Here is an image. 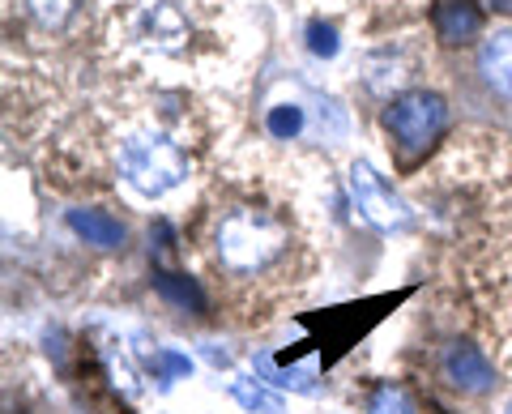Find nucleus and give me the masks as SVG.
<instances>
[{"mask_svg":"<svg viewBox=\"0 0 512 414\" xmlns=\"http://www.w3.org/2000/svg\"><path fill=\"white\" fill-rule=\"evenodd\" d=\"M282 248H286V231L269 214L235 210L222 218V227H218V261L235 269V274L265 269Z\"/></svg>","mask_w":512,"mask_h":414,"instance_id":"f03ea898","label":"nucleus"},{"mask_svg":"<svg viewBox=\"0 0 512 414\" xmlns=\"http://www.w3.org/2000/svg\"><path fill=\"white\" fill-rule=\"evenodd\" d=\"M256 372L269 376V380H274V385H282V389H299V393L312 389V376L303 372V368H278V363H274V350H261V355H256Z\"/></svg>","mask_w":512,"mask_h":414,"instance_id":"9d476101","label":"nucleus"},{"mask_svg":"<svg viewBox=\"0 0 512 414\" xmlns=\"http://www.w3.org/2000/svg\"><path fill=\"white\" fill-rule=\"evenodd\" d=\"M350 197H355L359 214L372 222L376 231H402L410 222V210L402 205V197H393V188L384 184L367 163L350 167Z\"/></svg>","mask_w":512,"mask_h":414,"instance_id":"20e7f679","label":"nucleus"},{"mask_svg":"<svg viewBox=\"0 0 512 414\" xmlns=\"http://www.w3.org/2000/svg\"><path fill=\"white\" fill-rule=\"evenodd\" d=\"M69 227H73V235H82V240L94 248H120L124 244V222L111 218L107 210H94V205L69 210Z\"/></svg>","mask_w":512,"mask_h":414,"instance_id":"6e6552de","label":"nucleus"},{"mask_svg":"<svg viewBox=\"0 0 512 414\" xmlns=\"http://www.w3.org/2000/svg\"><path fill=\"white\" fill-rule=\"evenodd\" d=\"M26 5H30V13L39 18V26H47V30L64 26V18L73 13V0H26Z\"/></svg>","mask_w":512,"mask_h":414,"instance_id":"dca6fc26","label":"nucleus"},{"mask_svg":"<svg viewBox=\"0 0 512 414\" xmlns=\"http://www.w3.org/2000/svg\"><path fill=\"white\" fill-rule=\"evenodd\" d=\"M120 167H124V180L146 197H163L171 193L175 184H184L188 175V158L184 150L167 137H133L120 154Z\"/></svg>","mask_w":512,"mask_h":414,"instance_id":"7ed1b4c3","label":"nucleus"},{"mask_svg":"<svg viewBox=\"0 0 512 414\" xmlns=\"http://www.w3.org/2000/svg\"><path fill=\"white\" fill-rule=\"evenodd\" d=\"M367 410H372V414H419L402 385H380L372 393V402H367Z\"/></svg>","mask_w":512,"mask_h":414,"instance_id":"ddd939ff","label":"nucleus"},{"mask_svg":"<svg viewBox=\"0 0 512 414\" xmlns=\"http://www.w3.org/2000/svg\"><path fill=\"white\" fill-rule=\"evenodd\" d=\"M508 414H512V406H508Z\"/></svg>","mask_w":512,"mask_h":414,"instance_id":"a211bd4d","label":"nucleus"},{"mask_svg":"<svg viewBox=\"0 0 512 414\" xmlns=\"http://www.w3.org/2000/svg\"><path fill=\"white\" fill-rule=\"evenodd\" d=\"M265 129L274 133L278 141H295V137L303 133V107H299V103H278V107H269Z\"/></svg>","mask_w":512,"mask_h":414,"instance_id":"9b49d317","label":"nucleus"},{"mask_svg":"<svg viewBox=\"0 0 512 414\" xmlns=\"http://www.w3.org/2000/svg\"><path fill=\"white\" fill-rule=\"evenodd\" d=\"M150 368L163 376V380H180L192 372V359L180 355V350H154V359H150Z\"/></svg>","mask_w":512,"mask_h":414,"instance_id":"2eb2a0df","label":"nucleus"},{"mask_svg":"<svg viewBox=\"0 0 512 414\" xmlns=\"http://www.w3.org/2000/svg\"><path fill=\"white\" fill-rule=\"evenodd\" d=\"M478 73L500 99H512V30H500L478 47Z\"/></svg>","mask_w":512,"mask_h":414,"instance_id":"0eeeda50","label":"nucleus"},{"mask_svg":"<svg viewBox=\"0 0 512 414\" xmlns=\"http://www.w3.org/2000/svg\"><path fill=\"white\" fill-rule=\"evenodd\" d=\"M491 9H500V13H512V0H487Z\"/></svg>","mask_w":512,"mask_h":414,"instance_id":"f3484780","label":"nucleus"},{"mask_svg":"<svg viewBox=\"0 0 512 414\" xmlns=\"http://www.w3.org/2000/svg\"><path fill=\"white\" fill-rule=\"evenodd\" d=\"M440 376H444L453 389H461V393H487V389L495 385V368L487 363L483 350L470 346V342L444 346V355H440Z\"/></svg>","mask_w":512,"mask_h":414,"instance_id":"39448f33","label":"nucleus"},{"mask_svg":"<svg viewBox=\"0 0 512 414\" xmlns=\"http://www.w3.org/2000/svg\"><path fill=\"white\" fill-rule=\"evenodd\" d=\"M384 129H389L402 163H419L448 129V103L436 90H406L384 111Z\"/></svg>","mask_w":512,"mask_h":414,"instance_id":"f257e3e1","label":"nucleus"},{"mask_svg":"<svg viewBox=\"0 0 512 414\" xmlns=\"http://www.w3.org/2000/svg\"><path fill=\"white\" fill-rule=\"evenodd\" d=\"M235 402L244 410H261V414H282V397L278 393H265L261 385H252V380H235L231 385Z\"/></svg>","mask_w":512,"mask_h":414,"instance_id":"f8f14e48","label":"nucleus"},{"mask_svg":"<svg viewBox=\"0 0 512 414\" xmlns=\"http://www.w3.org/2000/svg\"><path fill=\"white\" fill-rule=\"evenodd\" d=\"M338 30H333L329 22H308V52L312 56H320V60H333V56H338Z\"/></svg>","mask_w":512,"mask_h":414,"instance_id":"4468645a","label":"nucleus"},{"mask_svg":"<svg viewBox=\"0 0 512 414\" xmlns=\"http://www.w3.org/2000/svg\"><path fill=\"white\" fill-rule=\"evenodd\" d=\"M150 282H154V291L163 295L171 308H180V312H205V291H201L197 278L171 274V269H154Z\"/></svg>","mask_w":512,"mask_h":414,"instance_id":"1a4fd4ad","label":"nucleus"},{"mask_svg":"<svg viewBox=\"0 0 512 414\" xmlns=\"http://www.w3.org/2000/svg\"><path fill=\"white\" fill-rule=\"evenodd\" d=\"M431 26H436L440 43L457 47V43H470L483 35V9L474 0H436L431 5Z\"/></svg>","mask_w":512,"mask_h":414,"instance_id":"423d86ee","label":"nucleus"}]
</instances>
